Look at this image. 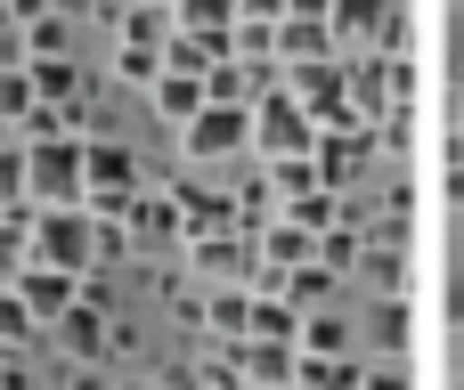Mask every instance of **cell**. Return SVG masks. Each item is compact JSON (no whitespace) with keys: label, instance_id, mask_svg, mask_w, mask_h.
<instances>
[{"label":"cell","instance_id":"obj_19","mask_svg":"<svg viewBox=\"0 0 464 390\" xmlns=\"http://www.w3.org/2000/svg\"><path fill=\"white\" fill-rule=\"evenodd\" d=\"M277 301H294V309H302V318H318V309H326V301H334V277H326V269H318V261H310V269H294V277H285V285H277Z\"/></svg>","mask_w":464,"mask_h":390},{"label":"cell","instance_id":"obj_6","mask_svg":"<svg viewBox=\"0 0 464 390\" xmlns=\"http://www.w3.org/2000/svg\"><path fill=\"white\" fill-rule=\"evenodd\" d=\"M8 293H16V301H24V309H33L41 326H57V318L73 309V293H82V277H65V269H41V261H24Z\"/></svg>","mask_w":464,"mask_h":390},{"label":"cell","instance_id":"obj_18","mask_svg":"<svg viewBox=\"0 0 464 390\" xmlns=\"http://www.w3.org/2000/svg\"><path fill=\"white\" fill-rule=\"evenodd\" d=\"M122 228H130V244H147V236H179V204H171V195H139Z\"/></svg>","mask_w":464,"mask_h":390},{"label":"cell","instance_id":"obj_8","mask_svg":"<svg viewBox=\"0 0 464 390\" xmlns=\"http://www.w3.org/2000/svg\"><path fill=\"white\" fill-rule=\"evenodd\" d=\"M49 334L65 342V358H73V366H98V358L114 350V318H106V309H90V301H73Z\"/></svg>","mask_w":464,"mask_h":390},{"label":"cell","instance_id":"obj_11","mask_svg":"<svg viewBox=\"0 0 464 390\" xmlns=\"http://www.w3.org/2000/svg\"><path fill=\"white\" fill-rule=\"evenodd\" d=\"M237 366H245V390H285L294 383V350L285 342H237Z\"/></svg>","mask_w":464,"mask_h":390},{"label":"cell","instance_id":"obj_16","mask_svg":"<svg viewBox=\"0 0 464 390\" xmlns=\"http://www.w3.org/2000/svg\"><path fill=\"white\" fill-rule=\"evenodd\" d=\"M383 16H392V0H334V8H326V33H334V41H375Z\"/></svg>","mask_w":464,"mask_h":390},{"label":"cell","instance_id":"obj_17","mask_svg":"<svg viewBox=\"0 0 464 390\" xmlns=\"http://www.w3.org/2000/svg\"><path fill=\"white\" fill-rule=\"evenodd\" d=\"M188 252H196L204 277H237V269H253V244H245V236H196Z\"/></svg>","mask_w":464,"mask_h":390},{"label":"cell","instance_id":"obj_38","mask_svg":"<svg viewBox=\"0 0 464 390\" xmlns=\"http://www.w3.org/2000/svg\"><path fill=\"white\" fill-rule=\"evenodd\" d=\"M114 390H155V383H114Z\"/></svg>","mask_w":464,"mask_h":390},{"label":"cell","instance_id":"obj_36","mask_svg":"<svg viewBox=\"0 0 464 390\" xmlns=\"http://www.w3.org/2000/svg\"><path fill=\"white\" fill-rule=\"evenodd\" d=\"M245 16H261V24H285V0H237Z\"/></svg>","mask_w":464,"mask_h":390},{"label":"cell","instance_id":"obj_29","mask_svg":"<svg viewBox=\"0 0 464 390\" xmlns=\"http://www.w3.org/2000/svg\"><path fill=\"white\" fill-rule=\"evenodd\" d=\"M277 220H294V228H310V236H326V228H334V195L318 187V195H302V204H285Z\"/></svg>","mask_w":464,"mask_h":390},{"label":"cell","instance_id":"obj_20","mask_svg":"<svg viewBox=\"0 0 464 390\" xmlns=\"http://www.w3.org/2000/svg\"><path fill=\"white\" fill-rule=\"evenodd\" d=\"M245 318H253V293H237V285H228V293H212V309H204V326L220 334V350H237V342H245Z\"/></svg>","mask_w":464,"mask_h":390},{"label":"cell","instance_id":"obj_26","mask_svg":"<svg viewBox=\"0 0 464 390\" xmlns=\"http://www.w3.org/2000/svg\"><path fill=\"white\" fill-rule=\"evenodd\" d=\"M16 41H24V57H73V24H65V8L41 16V24H24Z\"/></svg>","mask_w":464,"mask_h":390},{"label":"cell","instance_id":"obj_33","mask_svg":"<svg viewBox=\"0 0 464 390\" xmlns=\"http://www.w3.org/2000/svg\"><path fill=\"white\" fill-rule=\"evenodd\" d=\"M57 390H114V383H106V366H73Z\"/></svg>","mask_w":464,"mask_h":390},{"label":"cell","instance_id":"obj_25","mask_svg":"<svg viewBox=\"0 0 464 390\" xmlns=\"http://www.w3.org/2000/svg\"><path fill=\"white\" fill-rule=\"evenodd\" d=\"M359 252H367V236H359V228H326V236H318V269H326L334 285L359 269Z\"/></svg>","mask_w":464,"mask_h":390},{"label":"cell","instance_id":"obj_35","mask_svg":"<svg viewBox=\"0 0 464 390\" xmlns=\"http://www.w3.org/2000/svg\"><path fill=\"white\" fill-rule=\"evenodd\" d=\"M326 8L334 0H285V16H302V24H326Z\"/></svg>","mask_w":464,"mask_h":390},{"label":"cell","instance_id":"obj_30","mask_svg":"<svg viewBox=\"0 0 464 390\" xmlns=\"http://www.w3.org/2000/svg\"><path fill=\"white\" fill-rule=\"evenodd\" d=\"M375 342H383V350H408V309H400V301L375 309Z\"/></svg>","mask_w":464,"mask_h":390},{"label":"cell","instance_id":"obj_1","mask_svg":"<svg viewBox=\"0 0 464 390\" xmlns=\"http://www.w3.org/2000/svg\"><path fill=\"white\" fill-rule=\"evenodd\" d=\"M33 261L41 269H65V277H90V212L82 204L33 212Z\"/></svg>","mask_w":464,"mask_h":390},{"label":"cell","instance_id":"obj_7","mask_svg":"<svg viewBox=\"0 0 464 390\" xmlns=\"http://www.w3.org/2000/svg\"><path fill=\"white\" fill-rule=\"evenodd\" d=\"M130 187H139L130 147H114V138H82V195H130Z\"/></svg>","mask_w":464,"mask_h":390},{"label":"cell","instance_id":"obj_27","mask_svg":"<svg viewBox=\"0 0 464 390\" xmlns=\"http://www.w3.org/2000/svg\"><path fill=\"white\" fill-rule=\"evenodd\" d=\"M269 187H277V204H302V195H318L326 179H318L310 155H294V163H269Z\"/></svg>","mask_w":464,"mask_h":390},{"label":"cell","instance_id":"obj_13","mask_svg":"<svg viewBox=\"0 0 464 390\" xmlns=\"http://www.w3.org/2000/svg\"><path fill=\"white\" fill-rule=\"evenodd\" d=\"M33 212L41 204H8L0 212V285H16V269L33 261Z\"/></svg>","mask_w":464,"mask_h":390},{"label":"cell","instance_id":"obj_9","mask_svg":"<svg viewBox=\"0 0 464 390\" xmlns=\"http://www.w3.org/2000/svg\"><path fill=\"white\" fill-rule=\"evenodd\" d=\"M253 261H261V269H277V277H294V269H310V261H318V236H310V228H294V220H269V228H261V244H253Z\"/></svg>","mask_w":464,"mask_h":390},{"label":"cell","instance_id":"obj_15","mask_svg":"<svg viewBox=\"0 0 464 390\" xmlns=\"http://www.w3.org/2000/svg\"><path fill=\"white\" fill-rule=\"evenodd\" d=\"M179 24H171V8H155V0H139V8H122V49H155L163 57V41H171Z\"/></svg>","mask_w":464,"mask_h":390},{"label":"cell","instance_id":"obj_39","mask_svg":"<svg viewBox=\"0 0 464 390\" xmlns=\"http://www.w3.org/2000/svg\"><path fill=\"white\" fill-rule=\"evenodd\" d=\"M155 8H171V0H155Z\"/></svg>","mask_w":464,"mask_h":390},{"label":"cell","instance_id":"obj_34","mask_svg":"<svg viewBox=\"0 0 464 390\" xmlns=\"http://www.w3.org/2000/svg\"><path fill=\"white\" fill-rule=\"evenodd\" d=\"M359 390H408V366H375V375H367Z\"/></svg>","mask_w":464,"mask_h":390},{"label":"cell","instance_id":"obj_31","mask_svg":"<svg viewBox=\"0 0 464 390\" xmlns=\"http://www.w3.org/2000/svg\"><path fill=\"white\" fill-rule=\"evenodd\" d=\"M114 73H130V81H147V90H155L163 57H155V49H122V57H114Z\"/></svg>","mask_w":464,"mask_h":390},{"label":"cell","instance_id":"obj_32","mask_svg":"<svg viewBox=\"0 0 464 390\" xmlns=\"http://www.w3.org/2000/svg\"><path fill=\"white\" fill-rule=\"evenodd\" d=\"M0 390H49V383H41V375H24L16 358H0Z\"/></svg>","mask_w":464,"mask_h":390},{"label":"cell","instance_id":"obj_28","mask_svg":"<svg viewBox=\"0 0 464 390\" xmlns=\"http://www.w3.org/2000/svg\"><path fill=\"white\" fill-rule=\"evenodd\" d=\"M359 269H367V285H375L383 301H400V285H408V261H400V252H383V244H367V252H359Z\"/></svg>","mask_w":464,"mask_h":390},{"label":"cell","instance_id":"obj_14","mask_svg":"<svg viewBox=\"0 0 464 390\" xmlns=\"http://www.w3.org/2000/svg\"><path fill=\"white\" fill-rule=\"evenodd\" d=\"M318 57H334V33L285 16V24H277V65H318Z\"/></svg>","mask_w":464,"mask_h":390},{"label":"cell","instance_id":"obj_5","mask_svg":"<svg viewBox=\"0 0 464 390\" xmlns=\"http://www.w3.org/2000/svg\"><path fill=\"white\" fill-rule=\"evenodd\" d=\"M253 138V106H204L196 122H188V155L196 163H212V155H237Z\"/></svg>","mask_w":464,"mask_h":390},{"label":"cell","instance_id":"obj_37","mask_svg":"<svg viewBox=\"0 0 464 390\" xmlns=\"http://www.w3.org/2000/svg\"><path fill=\"white\" fill-rule=\"evenodd\" d=\"M449 155H457V163H464V106H457V138H449Z\"/></svg>","mask_w":464,"mask_h":390},{"label":"cell","instance_id":"obj_23","mask_svg":"<svg viewBox=\"0 0 464 390\" xmlns=\"http://www.w3.org/2000/svg\"><path fill=\"white\" fill-rule=\"evenodd\" d=\"M294 383L302 390H359L367 375H359L351 358H294Z\"/></svg>","mask_w":464,"mask_h":390},{"label":"cell","instance_id":"obj_24","mask_svg":"<svg viewBox=\"0 0 464 390\" xmlns=\"http://www.w3.org/2000/svg\"><path fill=\"white\" fill-rule=\"evenodd\" d=\"M155 106H163L171 122H196V114H204V81H188V73H155Z\"/></svg>","mask_w":464,"mask_h":390},{"label":"cell","instance_id":"obj_12","mask_svg":"<svg viewBox=\"0 0 464 390\" xmlns=\"http://www.w3.org/2000/svg\"><path fill=\"white\" fill-rule=\"evenodd\" d=\"M245 342H302V309L294 301H277V293H253V318H245Z\"/></svg>","mask_w":464,"mask_h":390},{"label":"cell","instance_id":"obj_22","mask_svg":"<svg viewBox=\"0 0 464 390\" xmlns=\"http://www.w3.org/2000/svg\"><path fill=\"white\" fill-rule=\"evenodd\" d=\"M33 342H41V318H33V309H24V301H16V293L0 285V358L33 350Z\"/></svg>","mask_w":464,"mask_h":390},{"label":"cell","instance_id":"obj_2","mask_svg":"<svg viewBox=\"0 0 464 390\" xmlns=\"http://www.w3.org/2000/svg\"><path fill=\"white\" fill-rule=\"evenodd\" d=\"M24 195L49 212V204H82V138H49V147H24Z\"/></svg>","mask_w":464,"mask_h":390},{"label":"cell","instance_id":"obj_3","mask_svg":"<svg viewBox=\"0 0 464 390\" xmlns=\"http://www.w3.org/2000/svg\"><path fill=\"white\" fill-rule=\"evenodd\" d=\"M253 147H261L269 163H294V155H310V147H318V122H310L285 90H269V98L253 106Z\"/></svg>","mask_w":464,"mask_h":390},{"label":"cell","instance_id":"obj_4","mask_svg":"<svg viewBox=\"0 0 464 390\" xmlns=\"http://www.w3.org/2000/svg\"><path fill=\"white\" fill-rule=\"evenodd\" d=\"M24 81L41 106H90L98 98V73H82L73 57H24Z\"/></svg>","mask_w":464,"mask_h":390},{"label":"cell","instance_id":"obj_10","mask_svg":"<svg viewBox=\"0 0 464 390\" xmlns=\"http://www.w3.org/2000/svg\"><path fill=\"white\" fill-rule=\"evenodd\" d=\"M171 24L196 33V41H228V33L245 24V8H237V0H171Z\"/></svg>","mask_w":464,"mask_h":390},{"label":"cell","instance_id":"obj_21","mask_svg":"<svg viewBox=\"0 0 464 390\" xmlns=\"http://www.w3.org/2000/svg\"><path fill=\"white\" fill-rule=\"evenodd\" d=\"M302 358H351V326H343L334 309L302 318Z\"/></svg>","mask_w":464,"mask_h":390}]
</instances>
